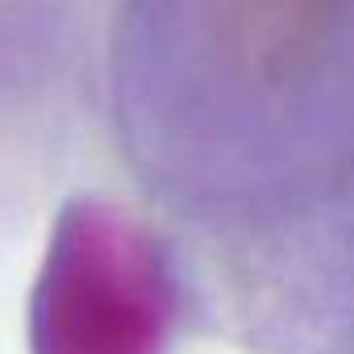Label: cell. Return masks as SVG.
I'll use <instances>...</instances> for the list:
<instances>
[{"label": "cell", "instance_id": "cell-1", "mask_svg": "<svg viewBox=\"0 0 354 354\" xmlns=\"http://www.w3.org/2000/svg\"><path fill=\"white\" fill-rule=\"evenodd\" d=\"M180 279L162 242L121 205L71 201L30 296V354H167Z\"/></svg>", "mask_w": 354, "mask_h": 354}]
</instances>
